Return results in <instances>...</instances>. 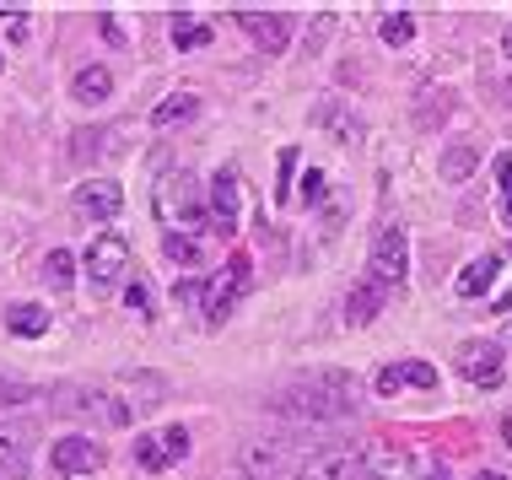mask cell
I'll use <instances>...</instances> for the list:
<instances>
[{
    "instance_id": "obj_10",
    "label": "cell",
    "mask_w": 512,
    "mask_h": 480,
    "mask_svg": "<svg viewBox=\"0 0 512 480\" xmlns=\"http://www.w3.org/2000/svg\"><path fill=\"white\" fill-rule=\"evenodd\" d=\"M459 373L475 383V389H496V383L507 378V362H502V351H496L491 340H464L459 346Z\"/></svg>"
},
{
    "instance_id": "obj_16",
    "label": "cell",
    "mask_w": 512,
    "mask_h": 480,
    "mask_svg": "<svg viewBox=\"0 0 512 480\" xmlns=\"http://www.w3.org/2000/svg\"><path fill=\"white\" fill-rule=\"evenodd\" d=\"M313 130H324L329 141H340V146H356V141H362V119H356L345 103H335V98L313 108Z\"/></svg>"
},
{
    "instance_id": "obj_5",
    "label": "cell",
    "mask_w": 512,
    "mask_h": 480,
    "mask_svg": "<svg viewBox=\"0 0 512 480\" xmlns=\"http://www.w3.org/2000/svg\"><path fill=\"white\" fill-rule=\"evenodd\" d=\"M124 270H130V243L119 238V232H98L87 249V281L98 286V292H108V286L124 281Z\"/></svg>"
},
{
    "instance_id": "obj_2",
    "label": "cell",
    "mask_w": 512,
    "mask_h": 480,
    "mask_svg": "<svg viewBox=\"0 0 512 480\" xmlns=\"http://www.w3.org/2000/svg\"><path fill=\"white\" fill-rule=\"evenodd\" d=\"M157 222L168 232H211V216H205V195L189 173H168L157 184Z\"/></svg>"
},
{
    "instance_id": "obj_30",
    "label": "cell",
    "mask_w": 512,
    "mask_h": 480,
    "mask_svg": "<svg viewBox=\"0 0 512 480\" xmlns=\"http://www.w3.org/2000/svg\"><path fill=\"white\" fill-rule=\"evenodd\" d=\"M324 195H329V189H324V173L308 168V173H302V200H308V205H324Z\"/></svg>"
},
{
    "instance_id": "obj_24",
    "label": "cell",
    "mask_w": 512,
    "mask_h": 480,
    "mask_svg": "<svg viewBox=\"0 0 512 480\" xmlns=\"http://www.w3.org/2000/svg\"><path fill=\"white\" fill-rule=\"evenodd\" d=\"M44 281L60 286V292L76 281V259H71V249H49V259H44Z\"/></svg>"
},
{
    "instance_id": "obj_39",
    "label": "cell",
    "mask_w": 512,
    "mask_h": 480,
    "mask_svg": "<svg viewBox=\"0 0 512 480\" xmlns=\"http://www.w3.org/2000/svg\"><path fill=\"white\" fill-rule=\"evenodd\" d=\"M502 340H507V351H512V319H507V335H502Z\"/></svg>"
},
{
    "instance_id": "obj_22",
    "label": "cell",
    "mask_w": 512,
    "mask_h": 480,
    "mask_svg": "<svg viewBox=\"0 0 512 480\" xmlns=\"http://www.w3.org/2000/svg\"><path fill=\"white\" fill-rule=\"evenodd\" d=\"M195 108H200V98H195V92H173L168 103H157V108H151V125H157V130H168V125H184V119L195 114Z\"/></svg>"
},
{
    "instance_id": "obj_33",
    "label": "cell",
    "mask_w": 512,
    "mask_h": 480,
    "mask_svg": "<svg viewBox=\"0 0 512 480\" xmlns=\"http://www.w3.org/2000/svg\"><path fill=\"white\" fill-rule=\"evenodd\" d=\"M292 168H297V152H281V178H292ZM286 195H292V189L281 184V200H286Z\"/></svg>"
},
{
    "instance_id": "obj_23",
    "label": "cell",
    "mask_w": 512,
    "mask_h": 480,
    "mask_svg": "<svg viewBox=\"0 0 512 480\" xmlns=\"http://www.w3.org/2000/svg\"><path fill=\"white\" fill-rule=\"evenodd\" d=\"M162 254H168L173 265H200V238H189V232H162Z\"/></svg>"
},
{
    "instance_id": "obj_14",
    "label": "cell",
    "mask_w": 512,
    "mask_h": 480,
    "mask_svg": "<svg viewBox=\"0 0 512 480\" xmlns=\"http://www.w3.org/2000/svg\"><path fill=\"white\" fill-rule=\"evenodd\" d=\"M103 400H108V394H92V389H65L54 405H60L65 416H98V421H108V427H124V421H130V410H124V405H103Z\"/></svg>"
},
{
    "instance_id": "obj_1",
    "label": "cell",
    "mask_w": 512,
    "mask_h": 480,
    "mask_svg": "<svg viewBox=\"0 0 512 480\" xmlns=\"http://www.w3.org/2000/svg\"><path fill=\"white\" fill-rule=\"evenodd\" d=\"M356 405H362V389L340 367L302 373L286 389H275V400H270L275 416H292V421H345V416H356Z\"/></svg>"
},
{
    "instance_id": "obj_7",
    "label": "cell",
    "mask_w": 512,
    "mask_h": 480,
    "mask_svg": "<svg viewBox=\"0 0 512 480\" xmlns=\"http://www.w3.org/2000/svg\"><path fill=\"white\" fill-rule=\"evenodd\" d=\"M184 459H189V432L184 427L135 437V464H141V470H173V464H184Z\"/></svg>"
},
{
    "instance_id": "obj_26",
    "label": "cell",
    "mask_w": 512,
    "mask_h": 480,
    "mask_svg": "<svg viewBox=\"0 0 512 480\" xmlns=\"http://www.w3.org/2000/svg\"><path fill=\"white\" fill-rule=\"evenodd\" d=\"M173 44H178V49H205V44H211V27H205V22H189L184 11H178V22H173Z\"/></svg>"
},
{
    "instance_id": "obj_28",
    "label": "cell",
    "mask_w": 512,
    "mask_h": 480,
    "mask_svg": "<svg viewBox=\"0 0 512 480\" xmlns=\"http://www.w3.org/2000/svg\"><path fill=\"white\" fill-rule=\"evenodd\" d=\"M124 303H130V313H141V319H157V313H151V286L141 276L124 286Z\"/></svg>"
},
{
    "instance_id": "obj_27",
    "label": "cell",
    "mask_w": 512,
    "mask_h": 480,
    "mask_svg": "<svg viewBox=\"0 0 512 480\" xmlns=\"http://www.w3.org/2000/svg\"><path fill=\"white\" fill-rule=\"evenodd\" d=\"M496 195H502V222L512 227V152L496 157Z\"/></svg>"
},
{
    "instance_id": "obj_31",
    "label": "cell",
    "mask_w": 512,
    "mask_h": 480,
    "mask_svg": "<svg viewBox=\"0 0 512 480\" xmlns=\"http://www.w3.org/2000/svg\"><path fill=\"white\" fill-rule=\"evenodd\" d=\"M71 141H76V146H71V157H76V162H87V152H98V141H103V135H92V130H76Z\"/></svg>"
},
{
    "instance_id": "obj_20",
    "label": "cell",
    "mask_w": 512,
    "mask_h": 480,
    "mask_svg": "<svg viewBox=\"0 0 512 480\" xmlns=\"http://www.w3.org/2000/svg\"><path fill=\"white\" fill-rule=\"evenodd\" d=\"M6 329L22 340H38V335H49V313L38 303H17V308H6Z\"/></svg>"
},
{
    "instance_id": "obj_38",
    "label": "cell",
    "mask_w": 512,
    "mask_h": 480,
    "mask_svg": "<svg viewBox=\"0 0 512 480\" xmlns=\"http://www.w3.org/2000/svg\"><path fill=\"white\" fill-rule=\"evenodd\" d=\"M502 49H507V54H512V27H507V38H502Z\"/></svg>"
},
{
    "instance_id": "obj_9",
    "label": "cell",
    "mask_w": 512,
    "mask_h": 480,
    "mask_svg": "<svg viewBox=\"0 0 512 480\" xmlns=\"http://www.w3.org/2000/svg\"><path fill=\"white\" fill-rule=\"evenodd\" d=\"M232 17H238V27L248 38H254L259 49L265 54H281L286 44H292V22L281 17V11H259V6H238L232 11Z\"/></svg>"
},
{
    "instance_id": "obj_32",
    "label": "cell",
    "mask_w": 512,
    "mask_h": 480,
    "mask_svg": "<svg viewBox=\"0 0 512 480\" xmlns=\"http://www.w3.org/2000/svg\"><path fill=\"white\" fill-rule=\"evenodd\" d=\"M17 459H22L17 437H11V432H0V464H17Z\"/></svg>"
},
{
    "instance_id": "obj_36",
    "label": "cell",
    "mask_w": 512,
    "mask_h": 480,
    "mask_svg": "<svg viewBox=\"0 0 512 480\" xmlns=\"http://www.w3.org/2000/svg\"><path fill=\"white\" fill-rule=\"evenodd\" d=\"M502 443L512 448V410H507V421H502Z\"/></svg>"
},
{
    "instance_id": "obj_19",
    "label": "cell",
    "mask_w": 512,
    "mask_h": 480,
    "mask_svg": "<svg viewBox=\"0 0 512 480\" xmlns=\"http://www.w3.org/2000/svg\"><path fill=\"white\" fill-rule=\"evenodd\" d=\"M108 92H114V76H108V65H81L76 81H71V98L76 103H108Z\"/></svg>"
},
{
    "instance_id": "obj_21",
    "label": "cell",
    "mask_w": 512,
    "mask_h": 480,
    "mask_svg": "<svg viewBox=\"0 0 512 480\" xmlns=\"http://www.w3.org/2000/svg\"><path fill=\"white\" fill-rule=\"evenodd\" d=\"M475 162H480V146L475 141L448 146V152H442V178H448V184H464V178L475 173Z\"/></svg>"
},
{
    "instance_id": "obj_15",
    "label": "cell",
    "mask_w": 512,
    "mask_h": 480,
    "mask_svg": "<svg viewBox=\"0 0 512 480\" xmlns=\"http://www.w3.org/2000/svg\"><path fill=\"white\" fill-rule=\"evenodd\" d=\"M399 389H437V367L432 362H389V367H378V394H399Z\"/></svg>"
},
{
    "instance_id": "obj_37",
    "label": "cell",
    "mask_w": 512,
    "mask_h": 480,
    "mask_svg": "<svg viewBox=\"0 0 512 480\" xmlns=\"http://www.w3.org/2000/svg\"><path fill=\"white\" fill-rule=\"evenodd\" d=\"M475 480H507V475H496V470H486V475H475Z\"/></svg>"
},
{
    "instance_id": "obj_18",
    "label": "cell",
    "mask_w": 512,
    "mask_h": 480,
    "mask_svg": "<svg viewBox=\"0 0 512 480\" xmlns=\"http://www.w3.org/2000/svg\"><path fill=\"white\" fill-rule=\"evenodd\" d=\"M496 270H502V259H496V254H480V259H469V265L459 270V276H453V292L475 303V297H486V292H491Z\"/></svg>"
},
{
    "instance_id": "obj_25",
    "label": "cell",
    "mask_w": 512,
    "mask_h": 480,
    "mask_svg": "<svg viewBox=\"0 0 512 480\" xmlns=\"http://www.w3.org/2000/svg\"><path fill=\"white\" fill-rule=\"evenodd\" d=\"M378 33H383V44H389V49H405L415 38V17H410V11H394V17H383Z\"/></svg>"
},
{
    "instance_id": "obj_40",
    "label": "cell",
    "mask_w": 512,
    "mask_h": 480,
    "mask_svg": "<svg viewBox=\"0 0 512 480\" xmlns=\"http://www.w3.org/2000/svg\"><path fill=\"white\" fill-rule=\"evenodd\" d=\"M432 480H448V475H432Z\"/></svg>"
},
{
    "instance_id": "obj_6",
    "label": "cell",
    "mask_w": 512,
    "mask_h": 480,
    "mask_svg": "<svg viewBox=\"0 0 512 480\" xmlns=\"http://www.w3.org/2000/svg\"><path fill=\"white\" fill-rule=\"evenodd\" d=\"M292 480H378V475H372L367 454H356V448H329V454L297 464Z\"/></svg>"
},
{
    "instance_id": "obj_17",
    "label": "cell",
    "mask_w": 512,
    "mask_h": 480,
    "mask_svg": "<svg viewBox=\"0 0 512 480\" xmlns=\"http://www.w3.org/2000/svg\"><path fill=\"white\" fill-rule=\"evenodd\" d=\"M383 303H389V286H378V281H356L351 286V297H345V324L351 329H362V324H372L383 313Z\"/></svg>"
},
{
    "instance_id": "obj_3",
    "label": "cell",
    "mask_w": 512,
    "mask_h": 480,
    "mask_svg": "<svg viewBox=\"0 0 512 480\" xmlns=\"http://www.w3.org/2000/svg\"><path fill=\"white\" fill-rule=\"evenodd\" d=\"M367 276L378 286H399L410 276V238L399 222H383L372 232V254H367Z\"/></svg>"
},
{
    "instance_id": "obj_13",
    "label": "cell",
    "mask_w": 512,
    "mask_h": 480,
    "mask_svg": "<svg viewBox=\"0 0 512 480\" xmlns=\"http://www.w3.org/2000/svg\"><path fill=\"white\" fill-rule=\"evenodd\" d=\"M119 205H124V189L114 184V178H92V184L76 189V211L92 216V222H114Z\"/></svg>"
},
{
    "instance_id": "obj_8",
    "label": "cell",
    "mask_w": 512,
    "mask_h": 480,
    "mask_svg": "<svg viewBox=\"0 0 512 480\" xmlns=\"http://www.w3.org/2000/svg\"><path fill=\"white\" fill-rule=\"evenodd\" d=\"M238 470H243V480H292L297 464H292V448L286 443H248L238 454Z\"/></svg>"
},
{
    "instance_id": "obj_34",
    "label": "cell",
    "mask_w": 512,
    "mask_h": 480,
    "mask_svg": "<svg viewBox=\"0 0 512 480\" xmlns=\"http://www.w3.org/2000/svg\"><path fill=\"white\" fill-rule=\"evenodd\" d=\"M496 313H512V286H507L502 297H496Z\"/></svg>"
},
{
    "instance_id": "obj_12",
    "label": "cell",
    "mask_w": 512,
    "mask_h": 480,
    "mask_svg": "<svg viewBox=\"0 0 512 480\" xmlns=\"http://www.w3.org/2000/svg\"><path fill=\"white\" fill-rule=\"evenodd\" d=\"M211 232H221V238L238 232V173L232 168H221L211 178Z\"/></svg>"
},
{
    "instance_id": "obj_35",
    "label": "cell",
    "mask_w": 512,
    "mask_h": 480,
    "mask_svg": "<svg viewBox=\"0 0 512 480\" xmlns=\"http://www.w3.org/2000/svg\"><path fill=\"white\" fill-rule=\"evenodd\" d=\"M496 92H502V103L512 108V76H507V81H502V87H496Z\"/></svg>"
},
{
    "instance_id": "obj_11",
    "label": "cell",
    "mask_w": 512,
    "mask_h": 480,
    "mask_svg": "<svg viewBox=\"0 0 512 480\" xmlns=\"http://www.w3.org/2000/svg\"><path fill=\"white\" fill-rule=\"evenodd\" d=\"M103 443H92V437H60L54 443V454H49V464H54V475H92V470H103Z\"/></svg>"
},
{
    "instance_id": "obj_4",
    "label": "cell",
    "mask_w": 512,
    "mask_h": 480,
    "mask_svg": "<svg viewBox=\"0 0 512 480\" xmlns=\"http://www.w3.org/2000/svg\"><path fill=\"white\" fill-rule=\"evenodd\" d=\"M254 286V265H248V254H232L227 259V270L205 286V297H200V308H205V324H221L232 308L243 303V292Z\"/></svg>"
},
{
    "instance_id": "obj_29",
    "label": "cell",
    "mask_w": 512,
    "mask_h": 480,
    "mask_svg": "<svg viewBox=\"0 0 512 480\" xmlns=\"http://www.w3.org/2000/svg\"><path fill=\"white\" fill-rule=\"evenodd\" d=\"M22 400H38V389H33V383L0 378V405H22Z\"/></svg>"
}]
</instances>
